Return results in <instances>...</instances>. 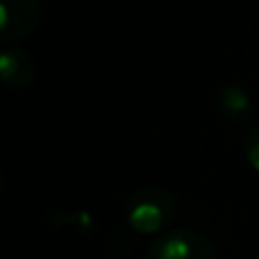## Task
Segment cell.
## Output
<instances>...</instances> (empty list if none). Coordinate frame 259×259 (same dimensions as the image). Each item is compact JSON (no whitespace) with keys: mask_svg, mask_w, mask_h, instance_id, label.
<instances>
[{"mask_svg":"<svg viewBox=\"0 0 259 259\" xmlns=\"http://www.w3.org/2000/svg\"><path fill=\"white\" fill-rule=\"evenodd\" d=\"M178 200L164 187H146L130 198L125 207L127 225L137 234H159L175 221Z\"/></svg>","mask_w":259,"mask_h":259,"instance_id":"obj_1","label":"cell"},{"mask_svg":"<svg viewBox=\"0 0 259 259\" xmlns=\"http://www.w3.org/2000/svg\"><path fill=\"white\" fill-rule=\"evenodd\" d=\"M146 259H219V255L205 234L180 228L152 239L146 250Z\"/></svg>","mask_w":259,"mask_h":259,"instance_id":"obj_2","label":"cell"},{"mask_svg":"<svg viewBox=\"0 0 259 259\" xmlns=\"http://www.w3.org/2000/svg\"><path fill=\"white\" fill-rule=\"evenodd\" d=\"M44 23L41 0H0V41L12 44L30 36Z\"/></svg>","mask_w":259,"mask_h":259,"instance_id":"obj_3","label":"cell"},{"mask_svg":"<svg viewBox=\"0 0 259 259\" xmlns=\"http://www.w3.org/2000/svg\"><path fill=\"white\" fill-rule=\"evenodd\" d=\"M214 109L225 123L230 125H243L252 118V103L250 94L239 84H225L214 91Z\"/></svg>","mask_w":259,"mask_h":259,"instance_id":"obj_4","label":"cell"},{"mask_svg":"<svg viewBox=\"0 0 259 259\" xmlns=\"http://www.w3.org/2000/svg\"><path fill=\"white\" fill-rule=\"evenodd\" d=\"M0 77L9 89H25L36 80V62L21 48H7L0 53Z\"/></svg>","mask_w":259,"mask_h":259,"instance_id":"obj_5","label":"cell"},{"mask_svg":"<svg viewBox=\"0 0 259 259\" xmlns=\"http://www.w3.org/2000/svg\"><path fill=\"white\" fill-rule=\"evenodd\" d=\"M241 148H243V155H246L248 164H250L252 168L259 173V123L243 134Z\"/></svg>","mask_w":259,"mask_h":259,"instance_id":"obj_6","label":"cell"}]
</instances>
